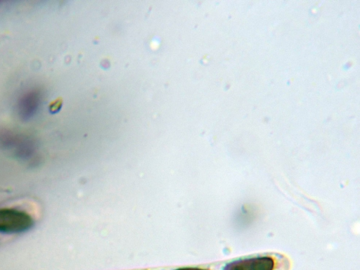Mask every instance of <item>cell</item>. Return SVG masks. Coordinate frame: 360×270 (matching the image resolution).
Returning <instances> with one entry per match:
<instances>
[{
  "label": "cell",
  "instance_id": "6da1fadb",
  "mask_svg": "<svg viewBox=\"0 0 360 270\" xmlns=\"http://www.w3.org/2000/svg\"><path fill=\"white\" fill-rule=\"evenodd\" d=\"M32 217L27 212L15 209H0V232L20 233L33 226Z\"/></svg>",
  "mask_w": 360,
  "mask_h": 270
},
{
  "label": "cell",
  "instance_id": "7a4b0ae2",
  "mask_svg": "<svg viewBox=\"0 0 360 270\" xmlns=\"http://www.w3.org/2000/svg\"><path fill=\"white\" fill-rule=\"evenodd\" d=\"M274 261L269 257H259L233 261L224 270H273Z\"/></svg>",
  "mask_w": 360,
  "mask_h": 270
},
{
  "label": "cell",
  "instance_id": "3957f363",
  "mask_svg": "<svg viewBox=\"0 0 360 270\" xmlns=\"http://www.w3.org/2000/svg\"><path fill=\"white\" fill-rule=\"evenodd\" d=\"M175 270H205L199 268H193V267H184V268H180Z\"/></svg>",
  "mask_w": 360,
  "mask_h": 270
}]
</instances>
